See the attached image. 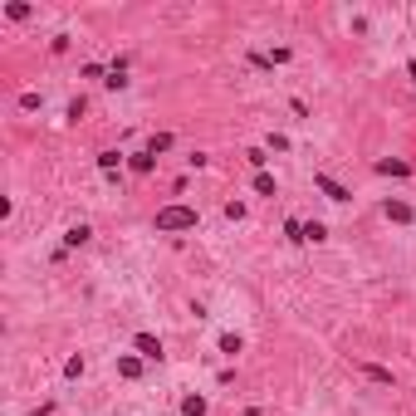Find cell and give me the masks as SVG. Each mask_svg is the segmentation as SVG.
<instances>
[{
  "label": "cell",
  "mask_w": 416,
  "mask_h": 416,
  "mask_svg": "<svg viewBox=\"0 0 416 416\" xmlns=\"http://www.w3.org/2000/svg\"><path fill=\"white\" fill-rule=\"evenodd\" d=\"M157 230H162V235L196 230V210H191V206H162V210H157Z\"/></svg>",
  "instance_id": "6da1fadb"
},
{
  "label": "cell",
  "mask_w": 416,
  "mask_h": 416,
  "mask_svg": "<svg viewBox=\"0 0 416 416\" xmlns=\"http://www.w3.org/2000/svg\"><path fill=\"white\" fill-rule=\"evenodd\" d=\"M313 187H318V191H323L328 201H338V206H343V201H353V191H348L343 182H333L328 172H318V177H313Z\"/></svg>",
  "instance_id": "7a4b0ae2"
},
{
  "label": "cell",
  "mask_w": 416,
  "mask_h": 416,
  "mask_svg": "<svg viewBox=\"0 0 416 416\" xmlns=\"http://www.w3.org/2000/svg\"><path fill=\"white\" fill-rule=\"evenodd\" d=\"M132 348H137V358H147V363H162V338H152V333H137V338H132Z\"/></svg>",
  "instance_id": "3957f363"
},
{
  "label": "cell",
  "mask_w": 416,
  "mask_h": 416,
  "mask_svg": "<svg viewBox=\"0 0 416 416\" xmlns=\"http://www.w3.org/2000/svg\"><path fill=\"white\" fill-rule=\"evenodd\" d=\"M372 172H377V177H397V182H402V177H412V162H402V157H382Z\"/></svg>",
  "instance_id": "277c9868"
},
{
  "label": "cell",
  "mask_w": 416,
  "mask_h": 416,
  "mask_svg": "<svg viewBox=\"0 0 416 416\" xmlns=\"http://www.w3.org/2000/svg\"><path fill=\"white\" fill-rule=\"evenodd\" d=\"M142 363H147V358H137V353H122V358H118V377L137 382V377H142Z\"/></svg>",
  "instance_id": "5b68a950"
},
{
  "label": "cell",
  "mask_w": 416,
  "mask_h": 416,
  "mask_svg": "<svg viewBox=\"0 0 416 416\" xmlns=\"http://www.w3.org/2000/svg\"><path fill=\"white\" fill-rule=\"evenodd\" d=\"M358 372L367 382H377V387H392V367H382V363H358Z\"/></svg>",
  "instance_id": "8992f818"
},
{
  "label": "cell",
  "mask_w": 416,
  "mask_h": 416,
  "mask_svg": "<svg viewBox=\"0 0 416 416\" xmlns=\"http://www.w3.org/2000/svg\"><path fill=\"white\" fill-rule=\"evenodd\" d=\"M382 215H387V220H397V225H412V220H416V210L407 206V201H387Z\"/></svg>",
  "instance_id": "52a82bcc"
},
{
  "label": "cell",
  "mask_w": 416,
  "mask_h": 416,
  "mask_svg": "<svg viewBox=\"0 0 416 416\" xmlns=\"http://www.w3.org/2000/svg\"><path fill=\"white\" fill-rule=\"evenodd\" d=\"M127 167H132V172H137V177H147V172H152V167H157V157H152V152H147V147H142V152H132V157H127Z\"/></svg>",
  "instance_id": "ba28073f"
},
{
  "label": "cell",
  "mask_w": 416,
  "mask_h": 416,
  "mask_svg": "<svg viewBox=\"0 0 416 416\" xmlns=\"http://www.w3.org/2000/svg\"><path fill=\"white\" fill-rule=\"evenodd\" d=\"M210 402L201 397V392H191V397H182V416H206Z\"/></svg>",
  "instance_id": "9c48e42d"
},
{
  "label": "cell",
  "mask_w": 416,
  "mask_h": 416,
  "mask_svg": "<svg viewBox=\"0 0 416 416\" xmlns=\"http://www.w3.org/2000/svg\"><path fill=\"white\" fill-rule=\"evenodd\" d=\"M147 152H152V157H157V152H172V132H152V137H147Z\"/></svg>",
  "instance_id": "30bf717a"
},
{
  "label": "cell",
  "mask_w": 416,
  "mask_h": 416,
  "mask_svg": "<svg viewBox=\"0 0 416 416\" xmlns=\"http://www.w3.org/2000/svg\"><path fill=\"white\" fill-rule=\"evenodd\" d=\"M89 235H94L89 225H74V230L64 235V250H74V245H89Z\"/></svg>",
  "instance_id": "8fae6325"
},
{
  "label": "cell",
  "mask_w": 416,
  "mask_h": 416,
  "mask_svg": "<svg viewBox=\"0 0 416 416\" xmlns=\"http://www.w3.org/2000/svg\"><path fill=\"white\" fill-rule=\"evenodd\" d=\"M240 348H245V338H240V333H220V353H225V358H235Z\"/></svg>",
  "instance_id": "7c38bea8"
},
{
  "label": "cell",
  "mask_w": 416,
  "mask_h": 416,
  "mask_svg": "<svg viewBox=\"0 0 416 416\" xmlns=\"http://www.w3.org/2000/svg\"><path fill=\"white\" fill-rule=\"evenodd\" d=\"M255 191H260V196H275L279 187H275V177H270V172H255Z\"/></svg>",
  "instance_id": "4fadbf2b"
},
{
  "label": "cell",
  "mask_w": 416,
  "mask_h": 416,
  "mask_svg": "<svg viewBox=\"0 0 416 416\" xmlns=\"http://www.w3.org/2000/svg\"><path fill=\"white\" fill-rule=\"evenodd\" d=\"M99 167H103L108 177H113V172L122 167V152H99Z\"/></svg>",
  "instance_id": "5bb4252c"
},
{
  "label": "cell",
  "mask_w": 416,
  "mask_h": 416,
  "mask_svg": "<svg viewBox=\"0 0 416 416\" xmlns=\"http://www.w3.org/2000/svg\"><path fill=\"white\" fill-rule=\"evenodd\" d=\"M304 240H328V225L323 220H304Z\"/></svg>",
  "instance_id": "9a60e30c"
},
{
  "label": "cell",
  "mask_w": 416,
  "mask_h": 416,
  "mask_svg": "<svg viewBox=\"0 0 416 416\" xmlns=\"http://www.w3.org/2000/svg\"><path fill=\"white\" fill-rule=\"evenodd\" d=\"M5 15H10V20H30V15H34V10H30V5H25V0H10V5H5Z\"/></svg>",
  "instance_id": "2e32d148"
},
{
  "label": "cell",
  "mask_w": 416,
  "mask_h": 416,
  "mask_svg": "<svg viewBox=\"0 0 416 416\" xmlns=\"http://www.w3.org/2000/svg\"><path fill=\"white\" fill-rule=\"evenodd\" d=\"M245 162H250L255 172H265V162H270V152H265V147H250V152H245Z\"/></svg>",
  "instance_id": "e0dca14e"
},
{
  "label": "cell",
  "mask_w": 416,
  "mask_h": 416,
  "mask_svg": "<svg viewBox=\"0 0 416 416\" xmlns=\"http://www.w3.org/2000/svg\"><path fill=\"white\" fill-rule=\"evenodd\" d=\"M64 377H69V382H79V377H84V358H79V353L64 363Z\"/></svg>",
  "instance_id": "ac0fdd59"
},
{
  "label": "cell",
  "mask_w": 416,
  "mask_h": 416,
  "mask_svg": "<svg viewBox=\"0 0 416 416\" xmlns=\"http://www.w3.org/2000/svg\"><path fill=\"white\" fill-rule=\"evenodd\" d=\"M284 235H289L294 245H304V220H284Z\"/></svg>",
  "instance_id": "d6986e66"
},
{
  "label": "cell",
  "mask_w": 416,
  "mask_h": 416,
  "mask_svg": "<svg viewBox=\"0 0 416 416\" xmlns=\"http://www.w3.org/2000/svg\"><path fill=\"white\" fill-rule=\"evenodd\" d=\"M20 108H25V113H34V108H39V94H34V89H30V94H20Z\"/></svg>",
  "instance_id": "ffe728a7"
},
{
  "label": "cell",
  "mask_w": 416,
  "mask_h": 416,
  "mask_svg": "<svg viewBox=\"0 0 416 416\" xmlns=\"http://www.w3.org/2000/svg\"><path fill=\"white\" fill-rule=\"evenodd\" d=\"M407 74H412V84H416V59H407Z\"/></svg>",
  "instance_id": "44dd1931"
}]
</instances>
